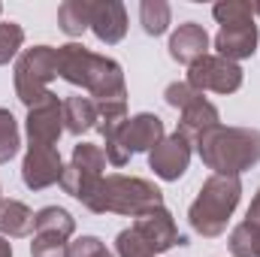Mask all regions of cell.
Here are the masks:
<instances>
[{"mask_svg":"<svg viewBox=\"0 0 260 257\" xmlns=\"http://www.w3.org/2000/svg\"><path fill=\"white\" fill-rule=\"evenodd\" d=\"M58 76L70 85L85 88L94 103L127 100V85H124L121 64L106 58V55H94L82 43L58 46Z\"/></svg>","mask_w":260,"mask_h":257,"instance_id":"1","label":"cell"},{"mask_svg":"<svg viewBox=\"0 0 260 257\" xmlns=\"http://www.w3.org/2000/svg\"><path fill=\"white\" fill-rule=\"evenodd\" d=\"M197 151L212 176H239L260 164V130L218 124L197 139Z\"/></svg>","mask_w":260,"mask_h":257,"instance_id":"2","label":"cell"},{"mask_svg":"<svg viewBox=\"0 0 260 257\" xmlns=\"http://www.w3.org/2000/svg\"><path fill=\"white\" fill-rule=\"evenodd\" d=\"M239 197H242V182L239 176H209L200 194L188 209V221H191V230L200 233L203 239H215L227 230V221L230 215L236 212L239 206Z\"/></svg>","mask_w":260,"mask_h":257,"instance_id":"3","label":"cell"},{"mask_svg":"<svg viewBox=\"0 0 260 257\" xmlns=\"http://www.w3.org/2000/svg\"><path fill=\"white\" fill-rule=\"evenodd\" d=\"M173 245H185V236L179 233L173 215L164 206L142 212L127 230H121L115 236L118 257H157L170 251Z\"/></svg>","mask_w":260,"mask_h":257,"instance_id":"4","label":"cell"},{"mask_svg":"<svg viewBox=\"0 0 260 257\" xmlns=\"http://www.w3.org/2000/svg\"><path fill=\"white\" fill-rule=\"evenodd\" d=\"M157 206H164V194L157 185L136 176H106L85 209H91L94 215L115 212V215L139 218L142 212H151Z\"/></svg>","mask_w":260,"mask_h":257,"instance_id":"5","label":"cell"},{"mask_svg":"<svg viewBox=\"0 0 260 257\" xmlns=\"http://www.w3.org/2000/svg\"><path fill=\"white\" fill-rule=\"evenodd\" d=\"M58 79V49L52 46H34L24 49L15 61V97L30 109L43 103L52 91L49 82Z\"/></svg>","mask_w":260,"mask_h":257,"instance_id":"6","label":"cell"},{"mask_svg":"<svg viewBox=\"0 0 260 257\" xmlns=\"http://www.w3.org/2000/svg\"><path fill=\"white\" fill-rule=\"evenodd\" d=\"M188 85H194L197 91H215V94H233L242 88V67L218 58V55H206L197 64L188 67Z\"/></svg>","mask_w":260,"mask_h":257,"instance_id":"7","label":"cell"},{"mask_svg":"<svg viewBox=\"0 0 260 257\" xmlns=\"http://www.w3.org/2000/svg\"><path fill=\"white\" fill-rule=\"evenodd\" d=\"M27 145H58L61 133H64V100H58V94H49L43 103L27 109Z\"/></svg>","mask_w":260,"mask_h":257,"instance_id":"8","label":"cell"},{"mask_svg":"<svg viewBox=\"0 0 260 257\" xmlns=\"http://www.w3.org/2000/svg\"><path fill=\"white\" fill-rule=\"evenodd\" d=\"M191 142L179 133L173 136H164L151 151H148V167L154 170L157 179L164 182H179L185 173H188V164H191Z\"/></svg>","mask_w":260,"mask_h":257,"instance_id":"9","label":"cell"},{"mask_svg":"<svg viewBox=\"0 0 260 257\" xmlns=\"http://www.w3.org/2000/svg\"><path fill=\"white\" fill-rule=\"evenodd\" d=\"M64 164H61V151L58 145H27L24 164H21V182L30 191H43L61 182Z\"/></svg>","mask_w":260,"mask_h":257,"instance_id":"10","label":"cell"},{"mask_svg":"<svg viewBox=\"0 0 260 257\" xmlns=\"http://www.w3.org/2000/svg\"><path fill=\"white\" fill-rule=\"evenodd\" d=\"M115 136L130 154H136V151H151L167 136V130H164V121L154 112H139V115L127 118Z\"/></svg>","mask_w":260,"mask_h":257,"instance_id":"11","label":"cell"},{"mask_svg":"<svg viewBox=\"0 0 260 257\" xmlns=\"http://www.w3.org/2000/svg\"><path fill=\"white\" fill-rule=\"evenodd\" d=\"M91 30L100 43L115 46L127 34V9L118 0H97L91 6Z\"/></svg>","mask_w":260,"mask_h":257,"instance_id":"12","label":"cell"},{"mask_svg":"<svg viewBox=\"0 0 260 257\" xmlns=\"http://www.w3.org/2000/svg\"><path fill=\"white\" fill-rule=\"evenodd\" d=\"M260 43V30L257 24H233V27H221L218 37H215V49H218V58H227L233 64L245 61V58H254Z\"/></svg>","mask_w":260,"mask_h":257,"instance_id":"13","label":"cell"},{"mask_svg":"<svg viewBox=\"0 0 260 257\" xmlns=\"http://www.w3.org/2000/svg\"><path fill=\"white\" fill-rule=\"evenodd\" d=\"M206 55H209V34H206L203 24L185 21V24H179L173 30V37H170V58L173 61L191 67Z\"/></svg>","mask_w":260,"mask_h":257,"instance_id":"14","label":"cell"},{"mask_svg":"<svg viewBox=\"0 0 260 257\" xmlns=\"http://www.w3.org/2000/svg\"><path fill=\"white\" fill-rule=\"evenodd\" d=\"M221 124V115H218V106L209 103L206 97H200L197 103H191L188 109H182V121H179V136H185L191 145H197V139L203 133H209L212 127Z\"/></svg>","mask_w":260,"mask_h":257,"instance_id":"15","label":"cell"},{"mask_svg":"<svg viewBox=\"0 0 260 257\" xmlns=\"http://www.w3.org/2000/svg\"><path fill=\"white\" fill-rule=\"evenodd\" d=\"M37 215L21 200H0V236L6 239H24L34 236Z\"/></svg>","mask_w":260,"mask_h":257,"instance_id":"16","label":"cell"},{"mask_svg":"<svg viewBox=\"0 0 260 257\" xmlns=\"http://www.w3.org/2000/svg\"><path fill=\"white\" fill-rule=\"evenodd\" d=\"M91 127H97V103L91 97L73 94L64 100V130L73 136H82Z\"/></svg>","mask_w":260,"mask_h":257,"instance_id":"17","label":"cell"},{"mask_svg":"<svg viewBox=\"0 0 260 257\" xmlns=\"http://www.w3.org/2000/svg\"><path fill=\"white\" fill-rule=\"evenodd\" d=\"M106 176H94V173H88V170H79V167H64V173H61V188H64L73 200H79L82 206H88V200L97 194L100 188V182H103Z\"/></svg>","mask_w":260,"mask_h":257,"instance_id":"18","label":"cell"},{"mask_svg":"<svg viewBox=\"0 0 260 257\" xmlns=\"http://www.w3.org/2000/svg\"><path fill=\"white\" fill-rule=\"evenodd\" d=\"M91 6L94 0H64L58 6V27L67 37H82L91 27Z\"/></svg>","mask_w":260,"mask_h":257,"instance_id":"19","label":"cell"},{"mask_svg":"<svg viewBox=\"0 0 260 257\" xmlns=\"http://www.w3.org/2000/svg\"><path fill=\"white\" fill-rule=\"evenodd\" d=\"M34 233H52V236L70 239V236L76 233V218L67 212L64 206H46V209L37 212Z\"/></svg>","mask_w":260,"mask_h":257,"instance_id":"20","label":"cell"},{"mask_svg":"<svg viewBox=\"0 0 260 257\" xmlns=\"http://www.w3.org/2000/svg\"><path fill=\"white\" fill-rule=\"evenodd\" d=\"M170 18H173L170 3H164V0H142V3H139V21H142V30H145L148 37L167 34Z\"/></svg>","mask_w":260,"mask_h":257,"instance_id":"21","label":"cell"},{"mask_svg":"<svg viewBox=\"0 0 260 257\" xmlns=\"http://www.w3.org/2000/svg\"><path fill=\"white\" fill-rule=\"evenodd\" d=\"M227 245H230V254L233 257H260V227L248 224V221L236 224L230 230Z\"/></svg>","mask_w":260,"mask_h":257,"instance_id":"22","label":"cell"},{"mask_svg":"<svg viewBox=\"0 0 260 257\" xmlns=\"http://www.w3.org/2000/svg\"><path fill=\"white\" fill-rule=\"evenodd\" d=\"M212 15L218 18L221 27H233V24H254V3L248 0H224L212 6Z\"/></svg>","mask_w":260,"mask_h":257,"instance_id":"23","label":"cell"},{"mask_svg":"<svg viewBox=\"0 0 260 257\" xmlns=\"http://www.w3.org/2000/svg\"><path fill=\"white\" fill-rule=\"evenodd\" d=\"M21 145V133H18V121L9 109H0V164H9L18 154Z\"/></svg>","mask_w":260,"mask_h":257,"instance_id":"24","label":"cell"},{"mask_svg":"<svg viewBox=\"0 0 260 257\" xmlns=\"http://www.w3.org/2000/svg\"><path fill=\"white\" fill-rule=\"evenodd\" d=\"M70 164L79 167V170H88L94 176H103V170H106V151L100 145H94V142H79V145H73V160Z\"/></svg>","mask_w":260,"mask_h":257,"instance_id":"25","label":"cell"},{"mask_svg":"<svg viewBox=\"0 0 260 257\" xmlns=\"http://www.w3.org/2000/svg\"><path fill=\"white\" fill-rule=\"evenodd\" d=\"M24 46V27L18 21H0V67L9 64Z\"/></svg>","mask_w":260,"mask_h":257,"instance_id":"26","label":"cell"},{"mask_svg":"<svg viewBox=\"0 0 260 257\" xmlns=\"http://www.w3.org/2000/svg\"><path fill=\"white\" fill-rule=\"evenodd\" d=\"M30 257H70V242L52 233H34Z\"/></svg>","mask_w":260,"mask_h":257,"instance_id":"27","label":"cell"},{"mask_svg":"<svg viewBox=\"0 0 260 257\" xmlns=\"http://www.w3.org/2000/svg\"><path fill=\"white\" fill-rule=\"evenodd\" d=\"M200 97H203V94L197 91L194 85H188V82H170V85H167V91H164V100H167L173 109H179V112H182V109H188L191 103H197Z\"/></svg>","mask_w":260,"mask_h":257,"instance_id":"28","label":"cell"},{"mask_svg":"<svg viewBox=\"0 0 260 257\" xmlns=\"http://www.w3.org/2000/svg\"><path fill=\"white\" fill-rule=\"evenodd\" d=\"M70 257H115L103 239L97 236H79L76 242H70Z\"/></svg>","mask_w":260,"mask_h":257,"instance_id":"29","label":"cell"},{"mask_svg":"<svg viewBox=\"0 0 260 257\" xmlns=\"http://www.w3.org/2000/svg\"><path fill=\"white\" fill-rule=\"evenodd\" d=\"M245 221H248V224H254V227H260V191L254 194V200H251V206H248Z\"/></svg>","mask_w":260,"mask_h":257,"instance_id":"30","label":"cell"},{"mask_svg":"<svg viewBox=\"0 0 260 257\" xmlns=\"http://www.w3.org/2000/svg\"><path fill=\"white\" fill-rule=\"evenodd\" d=\"M0 257H12V242L6 236H0Z\"/></svg>","mask_w":260,"mask_h":257,"instance_id":"31","label":"cell"},{"mask_svg":"<svg viewBox=\"0 0 260 257\" xmlns=\"http://www.w3.org/2000/svg\"><path fill=\"white\" fill-rule=\"evenodd\" d=\"M254 15H260V0L254 3Z\"/></svg>","mask_w":260,"mask_h":257,"instance_id":"32","label":"cell"},{"mask_svg":"<svg viewBox=\"0 0 260 257\" xmlns=\"http://www.w3.org/2000/svg\"><path fill=\"white\" fill-rule=\"evenodd\" d=\"M0 12H3V6H0Z\"/></svg>","mask_w":260,"mask_h":257,"instance_id":"33","label":"cell"}]
</instances>
